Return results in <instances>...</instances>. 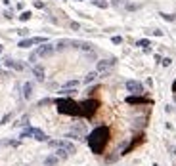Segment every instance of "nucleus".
Instances as JSON below:
<instances>
[{
	"label": "nucleus",
	"instance_id": "nucleus-1",
	"mask_svg": "<svg viewBox=\"0 0 176 166\" xmlns=\"http://www.w3.org/2000/svg\"><path fill=\"white\" fill-rule=\"evenodd\" d=\"M109 136H111V132H109L107 126H98L96 130H92V134L86 138L88 145H90V149H92V153L101 155L103 151H105L107 143H109Z\"/></svg>",
	"mask_w": 176,
	"mask_h": 166
},
{
	"label": "nucleus",
	"instance_id": "nucleus-2",
	"mask_svg": "<svg viewBox=\"0 0 176 166\" xmlns=\"http://www.w3.org/2000/svg\"><path fill=\"white\" fill-rule=\"evenodd\" d=\"M57 111L63 115H71V116H81V103L73 101V99H56Z\"/></svg>",
	"mask_w": 176,
	"mask_h": 166
},
{
	"label": "nucleus",
	"instance_id": "nucleus-3",
	"mask_svg": "<svg viewBox=\"0 0 176 166\" xmlns=\"http://www.w3.org/2000/svg\"><path fill=\"white\" fill-rule=\"evenodd\" d=\"M19 138H35L37 141H48V136L44 134L40 128H35V126H27L21 134H19Z\"/></svg>",
	"mask_w": 176,
	"mask_h": 166
},
{
	"label": "nucleus",
	"instance_id": "nucleus-4",
	"mask_svg": "<svg viewBox=\"0 0 176 166\" xmlns=\"http://www.w3.org/2000/svg\"><path fill=\"white\" fill-rule=\"evenodd\" d=\"M48 145L50 147H54V149H57V147H61V149H65L69 155H73L77 151V147L71 143V141H67V140H48Z\"/></svg>",
	"mask_w": 176,
	"mask_h": 166
},
{
	"label": "nucleus",
	"instance_id": "nucleus-5",
	"mask_svg": "<svg viewBox=\"0 0 176 166\" xmlns=\"http://www.w3.org/2000/svg\"><path fill=\"white\" fill-rule=\"evenodd\" d=\"M125 88H126V92H130L132 96H142V94H145L144 84L138 82V80H126Z\"/></svg>",
	"mask_w": 176,
	"mask_h": 166
},
{
	"label": "nucleus",
	"instance_id": "nucleus-6",
	"mask_svg": "<svg viewBox=\"0 0 176 166\" xmlns=\"http://www.w3.org/2000/svg\"><path fill=\"white\" fill-rule=\"evenodd\" d=\"M44 42H48V38H44V36H35V38H21L19 40V48H31L35 44H44Z\"/></svg>",
	"mask_w": 176,
	"mask_h": 166
},
{
	"label": "nucleus",
	"instance_id": "nucleus-7",
	"mask_svg": "<svg viewBox=\"0 0 176 166\" xmlns=\"http://www.w3.org/2000/svg\"><path fill=\"white\" fill-rule=\"evenodd\" d=\"M56 52V46L48 44V42H44L42 46H38L37 50H35V54H37V58H48V56H52Z\"/></svg>",
	"mask_w": 176,
	"mask_h": 166
},
{
	"label": "nucleus",
	"instance_id": "nucleus-8",
	"mask_svg": "<svg viewBox=\"0 0 176 166\" xmlns=\"http://www.w3.org/2000/svg\"><path fill=\"white\" fill-rule=\"evenodd\" d=\"M115 63H117V59H100L98 61V65H96V71L98 73H107V71L111 69V67H115Z\"/></svg>",
	"mask_w": 176,
	"mask_h": 166
},
{
	"label": "nucleus",
	"instance_id": "nucleus-9",
	"mask_svg": "<svg viewBox=\"0 0 176 166\" xmlns=\"http://www.w3.org/2000/svg\"><path fill=\"white\" fill-rule=\"evenodd\" d=\"M126 103H130V105H144V103H147V105H149L151 99L142 97V96H128L126 97Z\"/></svg>",
	"mask_w": 176,
	"mask_h": 166
},
{
	"label": "nucleus",
	"instance_id": "nucleus-10",
	"mask_svg": "<svg viewBox=\"0 0 176 166\" xmlns=\"http://www.w3.org/2000/svg\"><path fill=\"white\" fill-rule=\"evenodd\" d=\"M142 141H144V136H142V134H140V136H136V138H134V141H132L130 145L123 149V153H121V155H128V153L132 151V149H134V147H138L140 143H142Z\"/></svg>",
	"mask_w": 176,
	"mask_h": 166
},
{
	"label": "nucleus",
	"instance_id": "nucleus-11",
	"mask_svg": "<svg viewBox=\"0 0 176 166\" xmlns=\"http://www.w3.org/2000/svg\"><path fill=\"white\" fill-rule=\"evenodd\" d=\"M33 75L38 82H44V67L42 65H33Z\"/></svg>",
	"mask_w": 176,
	"mask_h": 166
},
{
	"label": "nucleus",
	"instance_id": "nucleus-12",
	"mask_svg": "<svg viewBox=\"0 0 176 166\" xmlns=\"http://www.w3.org/2000/svg\"><path fill=\"white\" fill-rule=\"evenodd\" d=\"M4 63H6L8 69H15V71H23V69H25V65H23V63H19V61H13V59H6Z\"/></svg>",
	"mask_w": 176,
	"mask_h": 166
},
{
	"label": "nucleus",
	"instance_id": "nucleus-13",
	"mask_svg": "<svg viewBox=\"0 0 176 166\" xmlns=\"http://www.w3.org/2000/svg\"><path fill=\"white\" fill-rule=\"evenodd\" d=\"M31 96H33V82H25L23 84V97L31 99Z\"/></svg>",
	"mask_w": 176,
	"mask_h": 166
},
{
	"label": "nucleus",
	"instance_id": "nucleus-14",
	"mask_svg": "<svg viewBox=\"0 0 176 166\" xmlns=\"http://www.w3.org/2000/svg\"><path fill=\"white\" fill-rule=\"evenodd\" d=\"M57 162H59V159H57L56 155H50V157L44 159V166H56Z\"/></svg>",
	"mask_w": 176,
	"mask_h": 166
},
{
	"label": "nucleus",
	"instance_id": "nucleus-15",
	"mask_svg": "<svg viewBox=\"0 0 176 166\" xmlns=\"http://www.w3.org/2000/svg\"><path fill=\"white\" fill-rule=\"evenodd\" d=\"M98 75H100L98 71H92V73H88L86 77H84V80H82V82H84V84H90V82H94L96 78H98Z\"/></svg>",
	"mask_w": 176,
	"mask_h": 166
},
{
	"label": "nucleus",
	"instance_id": "nucleus-16",
	"mask_svg": "<svg viewBox=\"0 0 176 166\" xmlns=\"http://www.w3.org/2000/svg\"><path fill=\"white\" fill-rule=\"evenodd\" d=\"M56 157H57V159H67V157H69V153H67L65 149H61V147H57V151H56Z\"/></svg>",
	"mask_w": 176,
	"mask_h": 166
},
{
	"label": "nucleus",
	"instance_id": "nucleus-17",
	"mask_svg": "<svg viewBox=\"0 0 176 166\" xmlns=\"http://www.w3.org/2000/svg\"><path fill=\"white\" fill-rule=\"evenodd\" d=\"M69 44H71V40H59V42L56 44V50H65Z\"/></svg>",
	"mask_w": 176,
	"mask_h": 166
},
{
	"label": "nucleus",
	"instance_id": "nucleus-18",
	"mask_svg": "<svg viewBox=\"0 0 176 166\" xmlns=\"http://www.w3.org/2000/svg\"><path fill=\"white\" fill-rule=\"evenodd\" d=\"M92 4H94V6H98V8H107V6H109L105 0H92Z\"/></svg>",
	"mask_w": 176,
	"mask_h": 166
},
{
	"label": "nucleus",
	"instance_id": "nucleus-19",
	"mask_svg": "<svg viewBox=\"0 0 176 166\" xmlns=\"http://www.w3.org/2000/svg\"><path fill=\"white\" fill-rule=\"evenodd\" d=\"M79 50H84V52H92V44L90 42H81V48Z\"/></svg>",
	"mask_w": 176,
	"mask_h": 166
},
{
	"label": "nucleus",
	"instance_id": "nucleus-20",
	"mask_svg": "<svg viewBox=\"0 0 176 166\" xmlns=\"http://www.w3.org/2000/svg\"><path fill=\"white\" fill-rule=\"evenodd\" d=\"M159 15H161L165 21H174L176 19V15H172V13H159Z\"/></svg>",
	"mask_w": 176,
	"mask_h": 166
},
{
	"label": "nucleus",
	"instance_id": "nucleus-21",
	"mask_svg": "<svg viewBox=\"0 0 176 166\" xmlns=\"http://www.w3.org/2000/svg\"><path fill=\"white\" fill-rule=\"evenodd\" d=\"M31 15H33L31 12H23L21 15H19V19H21V21H29V19H31Z\"/></svg>",
	"mask_w": 176,
	"mask_h": 166
},
{
	"label": "nucleus",
	"instance_id": "nucleus-22",
	"mask_svg": "<svg viewBox=\"0 0 176 166\" xmlns=\"http://www.w3.org/2000/svg\"><path fill=\"white\" fill-rule=\"evenodd\" d=\"M75 86H79V80H69L63 84V88H75Z\"/></svg>",
	"mask_w": 176,
	"mask_h": 166
},
{
	"label": "nucleus",
	"instance_id": "nucleus-23",
	"mask_svg": "<svg viewBox=\"0 0 176 166\" xmlns=\"http://www.w3.org/2000/svg\"><path fill=\"white\" fill-rule=\"evenodd\" d=\"M17 34L21 36V38H27V36H29V29H19Z\"/></svg>",
	"mask_w": 176,
	"mask_h": 166
},
{
	"label": "nucleus",
	"instance_id": "nucleus-24",
	"mask_svg": "<svg viewBox=\"0 0 176 166\" xmlns=\"http://www.w3.org/2000/svg\"><path fill=\"white\" fill-rule=\"evenodd\" d=\"M138 46H140V48H147V46H149V40H147V38L138 40Z\"/></svg>",
	"mask_w": 176,
	"mask_h": 166
},
{
	"label": "nucleus",
	"instance_id": "nucleus-25",
	"mask_svg": "<svg viewBox=\"0 0 176 166\" xmlns=\"http://www.w3.org/2000/svg\"><path fill=\"white\" fill-rule=\"evenodd\" d=\"M161 63H163V67H169V65L172 63V59H170V58H163V59H161Z\"/></svg>",
	"mask_w": 176,
	"mask_h": 166
},
{
	"label": "nucleus",
	"instance_id": "nucleus-26",
	"mask_svg": "<svg viewBox=\"0 0 176 166\" xmlns=\"http://www.w3.org/2000/svg\"><path fill=\"white\" fill-rule=\"evenodd\" d=\"M37 54H35V52H31V56H29V61H31V63H37Z\"/></svg>",
	"mask_w": 176,
	"mask_h": 166
},
{
	"label": "nucleus",
	"instance_id": "nucleus-27",
	"mask_svg": "<svg viewBox=\"0 0 176 166\" xmlns=\"http://www.w3.org/2000/svg\"><path fill=\"white\" fill-rule=\"evenodd\" d=\"M113 44H121V42H123V36H119V34H117V36H113Z\"/></svg>",
	"mask_w": 176,
	"mask_h": 166
},
{
	"label": "nucleus",
	"instance_id": "nucleus-28",
	"mask_svg": "<svg viewBox=\"0 0 176 166\" xmlns=\"http://www.w3.org/2000/svg\"><path fill=\"white\" fill-rule=\"evenodd\" d=\"M126 10L134 12V10H138V4H126Z\"/></svg>",
	"mask_w": 176,
	"mask_h": 166
},
{
	"label": "nucleus",
	"instance_id": "nucleus-29",
	"mask_svg": "<svg viewBox=\"0 0 176 166\" xmlns=\"http://www.w3.org/2000/svg\"><path fill=\"white\" fill-rule=\"evenodd\" d=\"M71 29H73V31H79V29H81V25H79V23H77V21H73V23H71Z\"/></svg>",
	"mask_w": 176,
	"mask_h": 166
},
{
	"label": "nucleus",
	"instance_id": "nucleus-30",
	"mask_svg": "<svg viewBox=\"0 0 176 166\" xmlns=\"http://www.w3.org/2000/svg\"><path fill=\"white\" fill-rule=\"evenodd\" d=\"M4 17H6V19H12L13 15H12V10H6V12H4Z\"/></svg>",
	"mask_w": 176,
	"mask_h": 166
},
{
	"label": "nucleus",
	"instance_id": "nucleus-31",
	"mask_svg": "<svg viewBox=\"0 0 176 166\" xmlns=\"http://www.w3.org/2000/svg\"><path fill=\"white\" fill-rule=\"evenodd\" d=\"M10 118H12V113H10V115H6V116H4V118H2V120H0V124H6V122L10 120Z\"/></svg>",
	"mask_w": 176,
	"mask_h": 166
},
{
	"label": "nucleus",
	"instance_id": "nucleus-32",
	"mask_svg": "<svg viewBox=\"0 0 176 166\" xmlns=\"http://www.w3.org/2000/svg\"><path fill=\"white\" fill-rule=\"evenodd\" d=\"M48 103H52V99H48V97H46V99H42V101H38V105L42 107V105H48Z\"/></svg>",
	"mask_w": 176,
	"mask_h": 166
},
{
	"label": "nucleus",
	"instance_id": "nucleus-33",
	"mask_svg": "<svg viewBox=\"0 0 176 166\" xmlns=\"http://www.w3.org/2000/svg\"><path fill=\"white\" fill-rule=\"evenodd\" d=\"M35 8H44V2H40V0H35Z\"/></svg>",
	"mask_w": 176,
	"mask_h": 166
},
{
	"label": "nucleus",
	"instance_id": "nucleus-34",
	"mask_svg": "<svg viewBox=\"0 0 176 166\" xmlns=\"http://www.w3.org/2000/svg\"><path fill=\"white\" fill-rule=\"evenodd\" d=\"M172 92L176 94V80H174V84H172Z\"/></svg>",
	"mask_w": 176,
	"mask_h": 166
},
{
	"label": "nucleus",
	"instance_id": "nucleus-35",
	"mask_svg": "<svg viewBox=\"0 0 176 166\" xmlns=\"http://www.w3.org/2000/svg\"><path fill=\"white\" fill-rule=\"evenodd\" d=\"M174 157H176V149H174Z\"/></svg>",
	"mask_w": 176,
	"mask_h": 166
},
{
	"label": "nucleus",
	"instance_id": "nucleus-36",
	"mask_svg": "<svg viewBox=\"0 0 176 166\" xmlns=\"http://www.w3.org/2000/svg\"><path fill=\"white\" fill-rule=\"evenodd\" d=\"M0 52H2V46H0Z\"/></svg>",
	"mask_w": 176,
	"mask_h": 166
}]
</instances>
